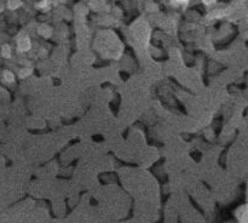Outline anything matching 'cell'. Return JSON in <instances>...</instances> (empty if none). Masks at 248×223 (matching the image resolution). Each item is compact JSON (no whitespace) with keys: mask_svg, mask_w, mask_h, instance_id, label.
<instances>
[{"mask_svg":"<svg viewBox=\"0 0 248 223\" xmlns=\"http://www.w3.org/2000/svg\"><path fill=\"white\" fill-rule=\"evenodd\" d=\"M235 216H236L237 223H248V204L240 206Z\"/></svg>","mask_w":248,"mask_h":223,"instance_id":"obj_1","label":"cell"},{"mask_svg":"<svg viewBox=\"0 0 248 223\" xmlns=\"http://www.w3.org/2000/svg\"><path fill=\"white\" fill-rule=\"evenodd\" d=\"M29 46H31V44H29V40L28 39H21V40L18 41V48L21 51H26V50H29Z\"/></svg>","mask_w":248,"mask_h":223,"instance_id":"obj_2","label":"cell"},{"mask_svg":"<svg viewBox=\"0 0 248 223\" xmlns=\"http://www.w3.org/2000/svg\"><path fill=\"white\" fill-rule=\"evenodd\" d=\"M2 80L6 82H12L15 80V77L11 72H9V70H5V72L2 73Z\"/></svg>","mask_w":248,"mask_h":223,"instance_id":"obj_3","label":"cell"}]
</instances>
